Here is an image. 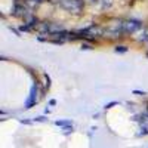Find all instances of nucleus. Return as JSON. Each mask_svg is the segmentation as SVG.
<instances>
[{
    "label": "nucleus",
    "mask_w": 148,
    "mask_h": 148,
    "mask_svg": "<svg viewBox=\"0 0 148 148\" xmlns=\"http://www.w3.org/2000/svg\"><path fill=\"white\" fill-rule=\"evenodd\" d=\"M30 2H34V3H40V2H43V0H30Z\"/></svg>",
    "instance_id": "nucleus-13"
},
{
    "label": "nucleus",
    "mask_w": 148,
    "mask_h": 148,
    "mask_svg": "<svg viewBox=\"0 0 148 148\" xmlns=\"http://www.w3.org/2000/svg\"><path fill=\"white\" fill-rule=\"evenodd\" d=\"M116 105H119V102L117 101H113V102H110V104H105V110H110V108H113V107H116Z\"/></svg>",
    "instance_id": "nucleus-9"
},
{
    "label": "nucleus",
    "mask_w": 148,
    "mask_h": 148,
    "mask_svg": "<svg viewBox=\"0 0 148 148\" xmlns=\"http://www.w3.org/2000/svg\"><path fill=\"white\" fill-rule=\"evenodd\" d=\"M51 2L58 3L64 10L74 15H79L83 10V0H51Z\"/></svg>",
    "instance_id": "nucleus-1"
},
{
    "label": "nucleus",
    "mask_w": 148,
    "mask_h": 148,
    "mask_svg": "<svg viewBox=\"0 0 148 148\" xmlns=\"http://www.w3.org/2000/svg\"><path fill=\"white\" fill-rule=\"evenodd\" d=\"M46 120H47V119L43 117V116H39V117H36V119H34V121H46Z\"/></svg>",
    "instance_id": "nucleus-10"
},
{
    "label": "nucleus",
    "mask_w": 148,
    "mask_h": 148,
    "mask_svg": "<svg viewBox=\"0 0 148 148\" xmlns=\"http://www.w3.org/2000/svg\"><path fill=\"white\" fill-rule=\"evenodd\" d=\"M37 95H39V89H37V83H34L31 86V90H30V96H28V99L25 102V108H31L36 102H37Z\"/></svg>",
    "instance_id": "nucleus-4"
},
{
    "label": "nucleus",
    "mask_w": 148,
    "mask_h": 148,
    "mask_svg": "<svg viewBox=\"0 0 148 148\" xmlns=\"http://www.w3.org/2000/svg\"><path fill=\"white\" fill-rule=\"evenodd\" d=\"M55 125L61 126V127H67V126H73V121L71 120H56Z\"/></svg>",
    "instance_id": "nucleus-7"
},
{
    "label": "nucleus",
    "mask_w": 148,
    "mask_h": 148,
    "mask_svg": "<svg viewBox=\"0 0 148 148\" xmlns=\"http://www.w3.org/2000/svg\"><path fill=\"white\" fill-rule=\"evenodd\" d=\"M114 51H116V52H127V47H126V46H116Z\"/></svg>",
    "instance_id": "nucleus-8"
},
{
    "label": "nucleus",
    "mask_w": 148,
    "mask_h": 148,
    "mask_svg": "<svg viewBox=\"0 0 148 148\" xmlns=\"http://www.w3.org/2000/svg\"><path fill=\"white\" fill-rule=\"evenodd\" d=\"M95 2L101 6V9H107L113 5V0H95Z\"/></svg>",
    "instance_id": "nucleus-6"
},
{
    "label": "nucleus",
    "mask_w": 148,
    "mask_h": 148,
    "mask_svg": "<svg viewBox=\"0 0 148 148\" xmlns=\"http://www.w3.org/2000/svg\"><path fill=\"white\" fill-rule=\"evenodd\" d=\"M104 34V30L101 27H96V25H90L89 28H86L82 31V36H83V39H88L89 36H102Z\"/></svg>",
    "instance_id": "nucleus-5"
},
{
    "label": "nucleus",
    "mask_w": 148,
    "mask_h": 148,
    "mask_svg": "<svg viewBox=\"0 0 148 148\" xmlns=\"http://www.w3.org/2000/svg\"><path fill=\"white\" fill-rule=\"evenodd\" d=\"M82 49H92V45H89V43H83V45H82Z\"/></svg>",
    "instance_id": "nucleus-11"
},
{
    "label": "nucleus",
    "mask_w": 148,
    "mask_h": 148,
    "mask_svg": "<svg viewBox=\"0 0 148 148\" xmlns=\"http://www.w3.org/2000/svg\"><path fill=\"white\" fill-rule=\"evenodd\" d=\"M123 33V21L121 19H111L108 22V25L104 31L105 37H110V39H114V37H120Z\"/></svg>",
    "instance_id": "nucleus-2"
},
{
    "label": "nucleus",
    "mask_w": 148,
    "mask_h": 148,
    "mask_svg": "<svg viewBox=\"0 0 148 148\" xmlns=\"http://www.w3.org/2000/svg\"><path fill=\"white\" fill-rule=\"evenodd\" d=\"M142 28V22L138 19H126L123 21V31L126 34H135L138 30Z\"/></svg>",
    "instance_id": "nucleus-3"
},
{
    "label": "nucleus",
    "mask_w": 148,
    "mask_h": 148,
    "mask_svg": "<svg viewBox=\"0 0 148 148\" xmlns=\"http://www.w3.org/2000/svg\"><path fill=\"white\" fill-rule=\"evenodd\" d=\"M147 110H148V104H147Z\"/></svg>",
    "instance_id": "nucleus-15"
},
{
    "label": "nucleus",
    "mask_w": 148,
    "mask_h": 148,
    "mask_svg": "<svg viewBox=\"0 0 148 148\" xmlns=\"http://www.w3.org/2000/svg\"><path fill=\"white\" fill-rule=\"evenodd\" d=\"M49 104H51V105H55V104H56V101H55V99H51V102H49Z\"/></svg>",
    "instance_id": "nucleus-14"
},
{
    "label": "nucleus",
    "mask_w": 148,
    "mask_h": 148,
    "mask_svg": "<svg viewBox=\"0 0 148 148\" xmlns=\"http://www.w3.org/2000/svg\"><path fill=\"white\" fill-rule=\"evenodd\" d=\"M132 93H133V95H139V96H141V95H145V92H141V90H133Z\"/></svg>",
    "instance_id": "nucleus-12"
}]
</instances>
